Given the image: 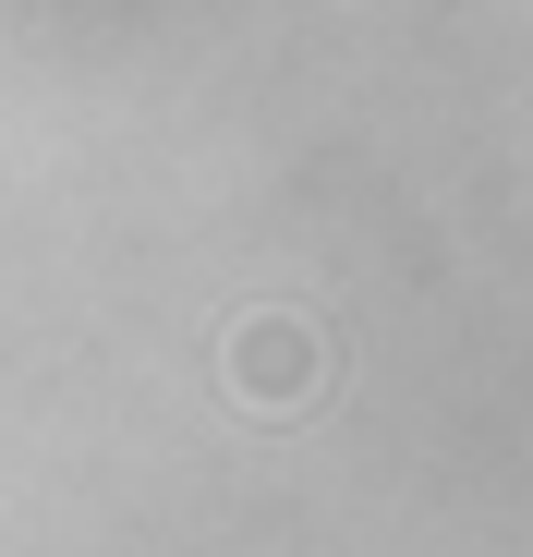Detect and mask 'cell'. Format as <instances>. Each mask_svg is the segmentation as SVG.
I'll list each match as a JSON object with an SVG mask.
<instances>
[{
    "mask_svg": "<svg viewBox=\"0 0 533 557\" xmlns=\"http://www.w3.org/2000/svg\"><path fill=\"white\" fill-rule=\"evenodd\" d=\"M231 388H243L255 412H292V400H315V388H327V351H315V327H292V315H255V327L231 339Z\"/></svg>",
    "mask_w": 533,
    "mask_h": 557,
    "instance_id": "obj_1",
    "label": "cell"
}]
</instances>
